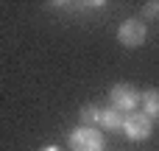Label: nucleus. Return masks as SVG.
Returning <instances> with one entry per match:
<instances>
[{"instance_id": "3", "label": "nucleus", "mask_w": 159, "mask_h": 151, "mask_svg": "<svg viewBox=\"0 0 159 151\" xmlns=\"http://www.w3.org/2000/svg\"><path fill=\"white\" fill-rule=\"evenodd\" d=\"M145 36H148V28H145V22L137 20V17L123 20L120 28H117V39H120V45H126V48H140V45L145 42Z\"/></svg>"}, {"instance_id": "1", "label": "nucleus", "mask_w": 159, "mask_h": 151, "mask_svg": "<svg viewBox=\"0 0 159 151\" xmlns=\"http://www.w3.org/2000/svg\"><path fill=\"white\" fill-rule=\"evenodd\" d=\"M129 140H148L151 137V132H154V120L145 115V112H129L126 118H123V129H120Z\"/></svg>"}, {"instance_id": "7", "label": "nucleus", "mask_w": 159, "mask_h": 151, "mask_svg": "<svg viewBox=\"0 0 159 151\" xmlns=\"http://www.w3.org/2000/svg\"><path fill=\"white\" fill-rule=\"evenodd\" d=\"M98 123V106H84L81 109V126H92Z\"/></svg>"}, {"instance_id": "2", "label": "nucleus", "mask_w": 159, "mask_h": 151, "mask_svg": "<svg viewBox=\"0 0 159 151\" xmlns=\"http://www.w3.org/2000/svg\"><path fill=\"white\" fill-rule=\"evenodd\" d=\"M70 149L73 151H103V134L95 126H78L70 132Z\"/></svg>"}, {"instance_id": "6", "label": "nucleus", "mask_w": 159, "mask_h": 151, "mask_svg": "<svg viewBox=\"0 0 159 151\" xmlns=\"http://www.w3.org/2000/svg\"><path fill=\"white\" fill-rule=\"evenodd\" d=\"M140 104H143V112L151 120H159V90H145L140 95Z\"/></svg>"}, {"instance_id": "4", "label": "nucleus", "mask_w": 159, "mask_h": 151, "mask_svg": "<svg viewBox=\"0 0 159 151\" xmlns=\"http://www.w3.org/2000/svg\"><path fill=\"white\" fill-rule=\"evenodd\" d=\"M109 98H112V109H117V112H134L140 104V92L131 84H115Z\"/></svg>"}, {"instance_id": "8", "label": "nucleus", "mask_w": 159, "mask_h": 151, "mask_svg": "<svg viewBox=\"0 0 159 151\" xmlns=\"http://www.w3.org/2000/svg\"><path fill=\"white\" fill-rule=\"evenodd\" d=\"M159 14V3H148L145 6V17H157Z\"/></svg>"}, {"instance_id": "5", "label": "nucleus", "mask_w": 159, "mask_h": 151, "mask_svg": "<svg viewBox=\"0 0 159 151\" xmlns=\"http://www.w3.org/2000/svg\"><path fill=\"white\" fill-rule=\"evenodd\" d=\"M123 112H117V109H112V106H106V109H98V123L103 126V129H109V132H120L123 129Z\"/></svg>"}, {"instance_id": "9", "label": "nucleus", "mask_w": 159, "mask_h": 151, "mask_svg": "<svg viewBox=\"0 0 159 151\" xmlns=\"http://www.w3.org/2000/svg\"><path fill=\"white\" fill-rule=\"evenodd\" d=\"M39 151H61V149H56V146H45V149H39Z\"/></svg>"}]
</instances>
